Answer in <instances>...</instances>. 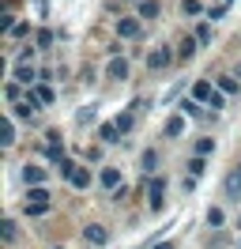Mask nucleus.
<instances>
[{
    "label": "nucleus",
    "instance_id": "obj_37",
    "mask_svg": "<svg viewBox=\"0 0 241 249\" xmlns=\"http://www.w3.org/2000/svg\"><path fill=\"white\" fill-rule=\"evenodd\" d=\"M151 249H177L173 242H158V246H151Z\"/></svg>",
    "mask_w": 241,
    "mask_h": 249
},
{
    "label": "nucleus",
    "instance_id": "obj_33",
    "mask_svg": "<svg viewBox=\"0 0 241 249\" xmlns=\"http://www.w3.org/2000/svg\"><path fill=\"white\" fill-rule=\"evenodd\" d=\"M79 170V166H75L72 159H64V162H60V174H64V178H68V181H72V174Z\"/></svg>",
    "mask_w": 241,
    "mask_h": 249
},
{
    "label": "nucleus",
    "instance_id": "obj_5",
    "mask_svg": "<svg viewBox=\"0 0 241 249\" xmlns=\"http://www.w3.org/2000/svg\"><path fill=\"white\" fill-rule=\"evenodd\" d=\"M83 238H87L90 246H105V242H109V231H105L102 223H87V227H83Z\"/></svg>",
    "mask_w": 241,
    "mask_h": 249
},
{
    "label": "nucleus",
    "instance_id": "obj_13",
    "mask_svg": "<svg viewBox=\"0 0 241 249\" xmlns=\"http://www.w3.org/2000/svg\"><path fill=\"white\" fill-rule=\"evenodd\" d=\"M34 76H38V72H34L30 64H15V83H23V87H27V83H34Z\"/></svg>",
    "mask_w": 241,
    "mask_h": 249
},
{
    "label": "nucleus",
    "instance_id": "obj_9",
    "mask_svg": "<svg viewBox=\"0 0 241 249\" xmlns=\"http://www.w3.org/2000/svg\"><path fill=\"white\" fill-rule=\"evenodd\" d=\"M38 106H42V102H38L34 94H27L23 102H15V117H23V121H30V117H34V109H38Z\"/></svg>",
    "mask_w": 241,
    "mask_h": 249
},
{
    "label": "nucleus",
    "instance_id": "obj_31",
    "mask_svg": "<svg viewBox=\"0 0 241 249\" xmlns=\"http://www.w3.org/2000/svg\"><path fill=\"white\" fill-rule=\"evenodd\" d=\"M30 34V23L27 19H23V23H15V31H12V38H19V42H23V38H27Z\"/></svg>",
    "mask_w": 241,
    "mask_h": 249
},
{
    "label": "nucleus",
    "instance_id": "obj_24",
    "mask_svg": "<svg viewBox=\"0 0 241 249\" xmlns=\"http://www.w3.org/2000/svg\"><path fill=\"white\" fill-rule=\"evenodd\" d=\"M192 38H196V42H200V46H207V42H211V23H200Z\"/></svg>",
    "mask_w": 241,
    "mask_h": 249
},
{
    "label": "nucleus",
    "instance_id": "obj_28",
    "mask_svg": "<svg viewBox=\"0 0 241 249\" xmlns=\"http://www.w3.org/2000/svg\"><path fill=\"white\" fill-rule=\"evenodd\" d=\"M200 174H204V155L189 159V178H200Z\"/></svg>",
    "mask_w": 241,
    "mask_h": 249
},
{
    "label": "nucleus",
    "instance_id": "obj_10",
    "mask_svg": "<svg viewBox=\"0 0 241 249\" xmlns=\"http://www.w3.org/2000/svg\"><path fill=\"white\" fill-rule=\"evenodd\" d=\"M0 143H4V147H12V143H15V124H12V117H4V121H0Z\"/></svg>",
    "mask_w": 241,
    "mask_h": 249
},
{
    "label": "nucleus",
    "instance_id": "obj_25",
    "mask_svg": "<svg viewBox=\"0 0 241 249\" xmlns=\"http://www.w3.org/2000/svg\"><path fill=\"white\" fill-rule=\"evenodd\" d=\"M19 238V223L15 219H4V242H15Z\"/></svg>",
    "mask_w": 241,
    "mask_h": 249
},
{
    "label": "nucleus",
    "instance_id": "obj_1",
    "mask_svg": "<svg viewBox=\"0 0 241 249\" xmlns=\"http://www.w3.org/2000/svg\"><path fill=\"white\" fill-rule=\"evenodd\" d=\"M147 204H151V212H162V204H166V178H151Z\"/></svg>",
    "mask_w": 241,
    "mask_h": 249
},
{
    "label": "nucleus",
    "instance_id": "obj_3",
    "mask_svg": "<svg viewBox=\"0 0 241 249\" xmlns=\"http://www.w3.org/2000/svg\"><path fill=\"white\" fill-rule=\"evenodd\" d=\"M215 98H219V91L211 87L207 79H196V83H192V102H207V106H211Z\"/></svg>",
    "mask_w": 241,
    "mask_h": 249
},
{
    "label": "nucleus",
    "instance_id": "obj_15",
    "mask_svg": "<svg viewBox=\"0 0 241 249\" xmlns=\"http://www.w3.org/2000/svg\"><path fill=\"white\" fill-rule=\"evenodd\" d=\"M158 12H162V4H158V0H139V16H143V19H155Z\"/></svg>",
    "mask_w": 241,
    "mask_h": 249
},
{
    "label": "nucleus",
    "instance_id": "obj_6",
    "mask_svg": "<svg viewBox=\"0 0 241 249\" xmlns=\"http://www.w3.org/2000/svg\"><path fill=\"white\" fill-rule=\"evenodd\" d=\"M105 76L109 79H128V61H124V57H109V64H105Z\"/></svg>",
    "mask_w": 241,
    "mask_h": 249
},
{
    "label": "nucleus",
    "instance_id": "obj_22",
    "mask_svg": "<svg viewBox=\"0 0 241 249\" xmlns=\"http://www.w3.org/2000/svg\"><path fill=\"white\" fill-rule=\"evenodd\" d=\"M211 151H215V140H211V136H200V140H196V155H204V159H207Z\"/></svg>",
    "mask_w": 241,
    "mask_h": 249
},
{
    "label": "nucleus",
    "instance_id": "obj_39",
    "mask_svg": "<svg viewBox=\"0 0 241 249\" xmlns=\"http://www.w3.org/2000/svg\"><path fill=\"white\" fill-rule=\"evenodd\" d=\"M238 231H241V215H238Z\"/></svg>",
    "mask_w": 241,
    "mask_h": 249
},
{
    "label": "nucleus",
    "instance_id": "obj_19",
    "mask_svg": "<svg viewBox=\"0 0 241 249\" xmlns=\"http://www.w3.org/2000/svg\"><path fill=\"white\" fill-rule=\"evenodd\" d=\"M90 181H94V178H90V170H87V166H79V170L72 174V185H75V189H87Z\"/></svg>",
    "mask_w": 241,
    "mask_h": 249
},
{
    "label": "nucleus",
    "instance_id": "obj_2",
    "mask_svg": "<svg viewBox=\"0 0 241 249\" xmlns=\"http://www.w3.org/2000/svg\"><path fill=\"white\" fill-rule=\"evenodd\" d=\"M98 185H102V189H109V193H117V189L124 185V178H120V170H117V166H102V174H98Z\"/></svg>",
    "mask_w": 241,
    "mask_h": 249
},
{
    "label": "nucleus",
    "instance_id": "obj_30",
    "mask_svg": "<svg viewBox=\"0 0 241 249\" xmlns=\"http://www.w3.org/2000/svg\"><path fill=\"white\" fill-rule=\"evenodd\" d=\"M75 121H79V124H94V106L79 109V113H75Z\"/></svg>",
    "mask_w": 241,
    "mask_h": 249
},
{
    "label": "nucleus",
    "instance_id": "obj_18",
    "mask_svg": "<svg viewBox=\"0 0 241 249\" xmlns=\"http://www.w3.org/2000/svg\"><path fill=\"white\" fill-rule=\"evenodd\" d=\"M34 98H38V102H42V106H53V98H57V91H53V87H49V83H42V87H38V91H34Z\"/></svg>",
    "mask_w": 241,
    "mask_h": 249
},
{
    "label": "nucleus",
    "instance_id": "obj_40",
    "mask_svg": "<svg viewBox=\"0 0 241 249\" xmlns=\"http://www.w3.org/2000/svg\"><path fill=\"white\" fill-rule=\"evenodd\" d=\"M53 249H64V246H53Z\"/></svg>",
    "mask_w": 241,
    "mask_h": 249
},
{
    "label": "nucleus",
    "instance_id": "obj_42",
    "mask_svg": "<svg viewBox=\"0 0 241 249\" xmlns=\"http://www.w3.org/2000/svg\"><path fill=\"white\" fill-rule=\"evenodd\" d=\"M223 4H230V0H223Z\"/></svg>",
    "mask_w": 241,
    "mask_h": 249
},
{
    "label": "nucleus",
    "instance_id": "obj_27",
    "mask_svg": "<svg viewBox=\"0 0 241 249\" xmlns=\"http://www.w3.org/2000/svg\"><path fill=\"white\" fill-rule=\"evenodd\" d=\"M223 223H226L223 208H211V212H207V227H223Z\"/></svg>",
    "mask_w": 241,
    "mask_h": 249
},
{
    "label": "nucleus",
    "instance_id": "obj_8",
    "mask_svg": "<svg viewBox=\"0 0 241 249\" xmlns=\"http://www.w3.org/2000/svg\"><path fill=\"white\" fill-rule=\"evenodd\" d=\"M117 34L120 38H136V34H139V19L136 16H120L117 19Z\"/></svg>",
    "mask_w": 241,
    "mask_h": 249
},
{
    "label": "nucleus",
    "instance_id": "obj_29",
    "mask_svg": "<svg viewBox=\"0 0 241 249\" xmlns=\"http://www.w3.org/2000/svg\"><path fill=\"white\" fill-rule=\"evenodd\" d=\"M4 98H8V102H23V98H19V83H8V87H4Z\"/></svg>",
    "mask_w": 241,
    "mask_h": 249
},
{
    "label": "nucleus",
    "instance_id": "obj_36",
    "mask_svg": "<svg viewBox=\"0 0 241 249\" xmlns=\"http://www.w3.org/2000/svg\"><path fill=\"white\" fill-rule=\"evenodd\" d=\"M49 42H53V34H49V31H38V49H45Z\"/></svg>",
    "mask_w": 241,
    "mask_h": 249
},
{
    "label": "nucleus",
    "instance_id": "obj_4",
    "mask_svg": "<svg viewBox=\"0 0 241 249\" xmlns=\"http://www.w3.org/2000/svg\"><path fill=\"white\" fill-rule=\"evenodd\" d=\"M170 61H173V49H170V46H155L147 53V68H166Z\"/></svg>",
    "mask_w": 241,
    "mask_h": 249
},
{
    "label": "nucleus",
    "instance_id": "obj_34",
    "mask_svg": "<svg viewBox=\"0 0 241 249\" xmlns=\"http://www.w3.org/2000/svg\"><path fill=\"white\" fill-rule=\"evenodd\" d=\"M155 162H158V155L147 147V151H143V170H155Z\"/></svg>",
    "mask_w": 241,
    "mask_h": 249
},
{
    "label": "nucleus",
    "instance_id": "obj_41",
    "mask_svg": "<svg viewBox=\"0 0 241 249\" xmlns=\"http://www.w3.org/2000/svg\"><path fill=\"white\" fill-rule=\"evenodd\" d=\"M238 174H241V162H238Z\"/></svg>",
    "mask_w": 241,
    "mask_h": 249
},
{
    "label": "nucleus",
    "instance_id": "obj_12",
    "mask_svg": "<svg viewBox=\"0 0 241 249\" xmlns=\"http://www.w3.org/2000/svg\"><path fill=\"white\" fill-rule=\"evenodd\" d=\"M219 91H223V94H238L241 91V79L238 76H219Z\"/></svg>",
    "mask_w": 241,
    "mask_h": 249
},
{
    "label": "nucleus",
    "instance_id": "obj_14",
    "mask_svg": "<svg viewBox=\"0 0 241 249\" xmlns=\"http://www.w3.org/2000/svg\"><path fill=\"white\" fill-rule=\"evenodd\" d=\"M49 208H53V200H38V204H27V208H23V215H30V219H38V215H45V212H49Z\"/></svg>",
    "mask_w": 241,
    "mask_h": 249
},
{
    "label": "nucleus",
    "instance_id": "obj_38",
    "mask_svg": "<svg viewBox=\"0 0 241 249\" xmlns=\"http://www.w3.org/2000/svg\"><path fill=\"white\" fill-rule=\"evenodd\" d=\"M234 76H238V79H241V64H238V68H234Z\"/></svg>",
    "mask_w": 241,
    "mask_h": 249
},
{
    "label": "nucleus",
    "instance_id": "obj_20",
    "mask_svg": "<svg viewBox=\"0 0 241 249\" xmlns=\"http://www.w3.org/2000/svg\"><path fill=\"white\" fill-rule=\"evenodd\" d=\"M196 46H200V42H196V38H185V42H181V49H177V57H181V61H192V53H196Z\"/></svg>",
    "mask_w": 241,
    "mask_h": 249
},
{
    "label": "nucleus",
    "instance_id": "obj_23",
    "mask_svg": "<svg viewBox=\"0 0 241 249\" xmlns=\"http://www.w3.org/2000/svg\"><path fill=\"white\" fill-rule=\"evenodd\" d=\"M181 12L185 16H204V4L200 0H181Z\"/></svg>",
    "mask_w": 241,
    "mask_h": 249
},
{
    "label": "nucleus",
    "instance_id": "obj_26",
    "mask_svg": "<svg viewBox=\"0 0 241 249\" xmlns=\"http://www.w3.org/2000/svg\"><path fill=\"white\" fill-rule=\"evenodd\" d=\"M38 200H53V196H49L42 185H38V189H27V204H38Z\"/></svg>",
    "mask_w": 241,
    "mask_h": 249
},
{
    "label": "nucleus",
    "instance_id": "obj_16",
    "mask_svg": "<svg viewBox=\"0 0 241 249\" xmlns=\"http://www.w3.org/2000/svg\"><path fill=\"white\" fill-rule=\"evenodd\" d=\"M181 132H185V117H177V113H173V117L166 121V136L173 140V136H181Z\"/></svg>",
    "mask_w": 241,
    "mask_h": 249
},
{
    "label": "nucleus",
    "instance_id": "obj_11",
    "mask_svg": "<svg viewBox=\"0 0 241 249\" xmlns=\"http://www.w3.org/2000/svg\"><path fill=\"white\" fill-rule=\"evenodd\" d=\"M98 140H102V143H117V140H120V128H117L113 121L102 124V128H98Z\"/></svg>",
    "mask_w": 241,
    "mask_h": 249
},
{
    "label": "nucleus",
    "instance_id": "obj_32",
    "mask_svg": "<svg viewBox=\"0 0 241 249\" xmlns=\"http://www.w3.org/2000/svg\"><path fill=\"white\" fill-rule=\"evenodd\" d=\"M207 19H211V23H219V19H226V4H215V8L207 12Z\"/></svg>",
    "mask_w": 241,
    "mask_h": 249
},
{
    "label": "nucleus",
    "instance_id": "obj_35",
    "mask_svg": "<svg viewBox=\"0 0 241 249\" xmlns=\"http://www.w3.org/2000/svg\"><path fill=\"white\" fill-rule=\"evenodd\" d=\"M0 27H4V31H8V34L15 31V23H12V12H0Z\"/></svg>",
    "mask_w": 241,
    "mask_h": 249
},
{
    "label": "nucleus",
    "instance_id": "obj_17",
    "mask_svg": "<svg viewBox=\"0 0 241 249\" xmlns=\"http://www.w3.org/2000/svg\"><path fill=\"white\" fill-rule=\"evenodd\" d=\"M226 196H234V200L241 196V174H238V170H234L230 178H226Z\"/></svg>",
    "mask_w": 241,
    "mask_h": 249
},
{
    "label": "nucleus",
    "instance_id": "obj_21",
    "mask_svg": "<svg viewBox=\"0 0 241 249\" xmlns=\"http://www.w3.org/2000/svg\"><path fill=\"white\" fill-rule=\"evenodd\" d=\"M113 124H117V128H120V136H124V132H132L136 117H132V113H117V117H113Z\"/></svg>",
    "mask_w": 241,
    "mask_h": 249
},
{
    "label": "nucleus",
    "instance_id": "obj_7",
    "mask_svg": "<svg viewBox=\"0 0 241 249\" xmlns=\"http://www.w3.org/2000/svg\"><path fill=\"white\" fill-rule=\"evenodd\" d=\"M45 181V166H23V185L27 189H38Z\"/></svg>",
    "mask_w": 241,
    "mask_h": 249
}]
</instances>
